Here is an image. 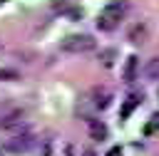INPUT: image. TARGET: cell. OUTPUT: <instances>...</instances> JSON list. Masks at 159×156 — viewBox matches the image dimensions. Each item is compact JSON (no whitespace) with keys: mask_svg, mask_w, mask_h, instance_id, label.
Instances as JSON below:
<instances>
[{"mask_svg":"<svg viewBox=\"0 0 159 156\" xmlns=\"http://www.w3.org/2000/svg\"><path fill=\"white\" fill-rule=\"evenodd\" d=\"M0 79H17V72H12V69H0Z\"/></svg>","mask_w":159,"mask_h":156,"instance_id":"7c38bea8","label":"cell"},{"mask_svg":"<svg viewBox=\"0 0 159 156\" xmlns=\"http://www.w3.org/2000/svg\"><path fill=\"white\" fill-rule=\"evenodd\" d=\"M94 50V40L89 35H70L62 40V52H70V54H84V52H92Z\"/></svg>","mask_w":159,"mask_h":156,"instance_id":"7a4b0ae2","label":"cell"},{"mask_svg":"<svg viewBox=\"0 0 159 156\" xmlns=\"http://www.w3.org/2000/svg\"><path fill=\"white\" fill-rule=\"evenodd\" d=\"M87 129H89V136H92L94 141H104V139H107V126H104V121H99V119H87Z\"/></svg>","mask_w":159,"mask_h":156,"instance_id":"8992f818","label":"cell"},{"mask_svg":"<svg viewBox=\"0 0 159 156\" xmlns=\"http://www.w3.org/2000/svg\"><path fill=\"white\" fill-rule=\"evenodd\" d=\"M124 10H127V2H124V0H112V2L104 5L102 12L97 15V27H99L102 32H112V30L122 22Z\"/></svg>","mask_w":159,"mask_h":156,"instance_id":"6da1fadb","label":"cell"},{"mask_svg":"<svg viewBox=\"0 0 159 156\" xmlns=\"http://www.w3.org/2000/svg\"><path fill=\"white\" fill-rule=\"evenodd\" d=\"M157 126H159V116H152V121L147 124V129H144V131H147V134H152V131H154Z\"/></svg>","mask_w":159,"mask_h":156,"instance_id":"4fadbf2b","label":"cell"},{"mask_svg":"<svg viewBox=\"0 0 159 156\" xmlns=\"http://www.w3.org/2000/svg\"><path fill=\"white\" fill-rule=\"evenodd\" d=\"M112 57H114V50H104V52H99V59H102L104 67H112Z\"/></svg>","mask_w":159,"mask_h":156,"instance_id":"8fae6325","label":"cell"},{"mask_svg":"<svg viewBox=\"0 0 159 156\" xmlns=\"http://www.w3.org/2000/svg\"><path fill=\"white\" fill-rule=\"evenodd\" d=\"M0 131H7V134H25L27 131V121L20 111H12V114H5L0 116Z\"/></svg>","mask_w":159,"mask_h":156,"instance_id":"3957f363","label":"cell"},{"mask_svg":"<svg viewBox=\"0 0 159 156\" xmlns=\"http://www.w3.org/2000/svg\"><path fill=\"white\" fill-rule=\"evenodd\" d=\"M32 144H35V139L25 131V134H15L12 139H7V141H5V149L12 151V154H22V151H27Z\"/></svg>","mask_w":159,"mask_h":156,"instance_id":"277c9868","label":"cell"},{"mask_svg":"<svg viewBox=\"0 0 159 156\" xmlns=\"http://www.w3.org/2000/svg\"><path fill=\"white\" fill-rule=\"evenodd\" d=\"M127 37L132 40V42H147L149 40V25L147 22H134L132 27H129V32H127Z\"/></svg>","mask_w":159,"mask_h":156,"instance_id":"5b68a950","label":"cell"},{"mask_svg":"<svg viewBox=\"0 0 159 156\" xmlns=\"http://www.w3.org/2000/svg\"><path fill=\"white\" fill-rule=\"evenodd\" d=\"M92 104L102 111V109H107V106L112 104V94H109L107 89H94V102H92Z\"/></svg>","mask_w":159,"mask_h":156,"instance_id":"9c48e42d","label":"cell"},{"mask_svg":"<svg viewBox=\"0 0 159 156\" xmlns=\"http://www.w3.org/2000/svg\"><path fill=\"white\" fill-rule=\"evenodd\" d=\"M137 69H139V59H137V54H129L127 62H124V74H122L127 84H132L137 79Z\"/></svg>","mask_w":159,"mask_h":156,"instance_id":"52a82bcc","label":"cell"},{"mask_svg":"<svg viewBox=\"0 0 159 156\" xmlns=\"http://www.w3.org/2000/svg\"><path fill=\"white\" fill-rule=\"evenodd\" d=\"M139 104H142V94H137V92H134V94H129V97H127V102L122 104V119H127V116H129Z\"/></svg>","mask_w":159,"mask_h":156,"instance_id":"ba28073f","label":"cell"},{"mask_svg":"<svg viewBox=\"0 0 159 156\" xmlns=\"http://www.w3.org/2000/svg\"><path fill=\"white\" fill-rule=\"evenodd\" d=\"M144 74H147V79H152V82H159V57H154V59H149V62H147V67H144Z\"/></svg>","mask_w":159,"mask_h":156,"instance_id":"30bf717a","label":"cell"}]
</instances>
